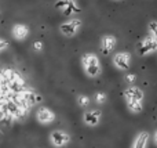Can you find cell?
Returning <instances> with one entry per match:
<instances>
[{
  "instance_id": "6da1fadb",
  "label": "cell",
  "mask_w": 157,
  "mask_h": 148,
  "mask_svg": "<svg viewBox=\"0 0 157 148\" xmlns=\"http://www.w3.org/2000/svg\"><path fill=\"white\" fill-rule=\"evenodd\" d=\"M81 64H83L84 72L87 76L90 78H97L102 72V66H101V61L94 53H86L81 57Z\"/></svg>"
},
{
  "instance_id": "7a4b0ae2",
  "label": "cell",
  "mask_w": 157,
  "mask_h": 148,
  "mask_svg": "<svg viewBox=\"0 0 157 148\" xmlns=\"http://www.w3.org/2000/svg\"><path fill=\"white\" fill-rule=\"evenodd\" d=\"M80 28H81V19L72 18V19H69V21L63 22V24L59 26V30L63 36H66V38H73V36H76L78 33Z\"/></svg>"
},
{
  "instance_id": "3957f363",
  "label": "cell",
  "mask_w": 157,
  "mask_h": 148,
  "mask_svg": "<svg viewBox=\"0 0 157 148\" xmlns=\"http://www.w3.org/2000/svg\"><path fill=\"white\" fill-rule=\"evenodd\" d=\"M136 49H138L139 54H141L142 57H145V55H149V54H152V53L157 51V43L155 42V39H153L152 36L147 35L139 42Z\"/></svg>"
},
{
  "instance_id": "277c9868",
  "label": "cell",
  "mask_w": 157,
  "mask_h": 148,
  "mask_svg": "<svg viewBox=\"0 0 157 148\" xmlns=\"http://www.w3.org/2000/svg\"><path fill=\"white\" fill-rule=\"evenodd\" d=\"M55 8L62 11L63 15L77 14V13H80V10H81L76 3V0H58V2L55 3Z\"/></svg>"
},
{
  "instance_id": "5b68a950",
  "label": "cell",
  "mask_w": 157,
  "mask_h": 148,
  "mask_svg": "<svg viewBox=\"0 0 157 148\" xmlns=\"http://www.w3.org/2000/svg\"><path fill=\"white\" fill-rule=\"evenodd\" d=\"M113 64L120 71H127L131 65V54L127 51H119L113 55Z\"/></svg>"
},
{
  "instance_id": "8992f818",
  "label": "cell",
  "mask_w": 157,
  "mask_h": 148,
  "mask_svg": "<svg viewBox=\"0 0 157 148\" xmlns=\"http://www.w3.org/2000/svg\"><path fill=\"white\" fill-rule=\"evenodd\" d=\"M50 141H51V144L54 147L61 148V147H65L66 144L71 143V136L66 132H63V130H54V132L50 134Z\"/></svg>"
},
{
  "instance_id": "52a82bcc",
  "label": "cell",
  "mask_w": 157,
  "mask_h": 148,
  "mask_svg": "<svg viewBox=\"0 0 157 148\" xmlns=\"http://www.w3.org/2000/svg\"><path fill=\"white\" fill-rule=\"evenodd\" d=\"M36 119H37L39 123L41 125H48V123H52L55 121V114L52 110L47 107H40L36 112Z\"/></svg>"
},
{
  "instance_id": "ba28073f",
  "label": "cell",
  "mask_w": 157,
  "mask_h": 148,
  "mask_svg": "<svg viewBox=\"0 0 157 148\" xmlns=\"http://www.w3.org/2000/svg\"><path fill=\"white\" fill-rule=\"evenodd\" d=\"M101 119H102V112L99 110H91L87 111L86 114L83 115V121L87 126H98L101 123Z\"/></svg>"
},
{
  "instance_id": "9c48e42d",
  "label": "cell",
  "mask_w": 157,
  "mask_h": 148,
  "mask_svg": "<svg viewBox=\"0 0 157 148\" xmlns=\"http://www.w3.org/2000/svg\"><path fill=\"white\" fill-rule=\"evenodd\" d=\"M116 44H117V39L113 35H105L101 39V53L105 55H109L116 47Z\"/></svg>"
},
{
  "instance_id": "30bf717a",
  "label": "cell",
  "mask_w": 157,
  "mask_h": 148,
  "mask_svg": "<svg viewBox=\"0 0 157 148\" xmlns=\"http://www.w3.org/2000/svg\"><path fill=\"white\" fill-rule=\"evenodd\" d=\"M124 98L125 101H144L145 94L142 89L136 87V86H130L124 90Z\"/></svg>"
},
{
  "instance_id": "8fae6325",
  "label": "cell",
  "mask_w": 157,
  "mask_h": 148,
  "mask_svg": "<svg viewBox=\"0 0 157 148\" xmlns=\"http://www.w3.org/2000/svg\"><path fill=\"white\" fill-rule=\"evenodd\" d=\"M18 94H21V96L24 97V98L26 100V101L29 102L30 105H36V104H40V102H43V97H41L39 93H36L35 90H32V89L24 87Z\"/></svg>"
},
{
  "instance_id": "7c38bea8",
  "label": "cell",
  "mask_w": 157,
  "mask_h": 148,
  "mask_svg": "<svg viewBox=\"0 0 157 148\" xmlns=\"http://www.w3.org/2000/svg\"><path fill=\"white\" fill-rule=\"evenodd\" d=\"M11 33H13V38L17 39V40H24V39L28 38L29 35V28L25 24H15L11 29Z\"/></svg>"
},
{
  "instance_id": "4fadbf2b",
  "label": "cell",
  "mask_w": 157,
  "mask_h": 148,
  "mask_svg": "<svg viewBox=\"0 0 157 148\" xmlns=\"http://www.w3.org/2000/svg\"><path fill=\"white\" fill-rule=\"evenodd\" d=\"M147 143H149V133L147 132H139L135 136L132 141V146L131 148H146Z\"/></svg>"
},
{
  "instance_id": "5bb4252c",
  "label": "cell",
  "mask_w": 157,
  "mask_h": 148,
  "mask_svg": "<svg viewBox=\"0 0 157 148\" xmlns=\"http://www.w3.org/2000/svg\"><path fill=\"white\" fill-rule=\"evenodd\" d=\"M125 102H127V108L130 112L141 114L144 111V102L142 101H125Z\"/></svg>"
},
{
  "instance_id": "9a60e30c",
  "label": "cell",
  "mask_w": 157,
  "mask_h": 148,
  "mask_svg": "<svg viewBox=\"0 0 157 148\" xmlns=\"http://www.w3.org/2000/svg\"><path fill=\"white\" fill-rule=\"evenodd\" d=\"M147 29H149V35L155 39V42L157 43V21H150L147 25Z\"/></svg>"
},
{
  "instance_id": "2e32d148",
  "label": "cell",
  "mask_w": 157,
  "mask_h": 148,
  "mask_svg": "<svg viewBox=\"0 0 157 148\" xmlns=\"http://www.w3.org/2000/svg\"><path fill=\"white\" fill-rule=\"evenodd\" d=\"M90 102H91L90 97H87V96H78V97H77V104H78V107L87 108V107L90 105Z\"/></svg>"
},
{
  "instance_id": "e0dca14e",
  "label": "cell",
  "mask_w": 157,
  "mask_h": 148,
  "mask_svg": "<svg viewBox=\"0 0 157 148\" xmlns=\"http://www.w3.org/2000/svg\"><path fill=\"white\" fill-rule=\"evenodd\" d=\"M95 101H97L98 104H103V102L106 101V94L103 93V91H98V93L95 94Z\"/></svg>"
},
{
  "instance_id": "ac0fdd59",
  "label": "cell",
  "mask_w": 157,
  "mask_h": 148,
  "mask_svg": "<svg viewBox=\"0 0 157 148\" xmlns=\"http://www.w3.org/2000/svg\"><path fill=\"white\" fill-rule=\"evenodd\" d=\"M124 79H125V82H127V83H130V85H131V83H134V82H135V79H136V75H135V74H127V75H125V78H124Z\"/></svg>"
},
{
  "instance_id": "d6986e66",
  "label": "cell",
  "mask_w": 157,
  "mask_h": 148,
  "mask_svg": "<svg viewBox=\"0 0 157 148\" xmlns=\"http://www.w3.org/2000/svg\"><path fill=\"white\" fill-rule=\"evenodd\" d=\"M8 44H10V43H8L6 39H2V38H0V51H3V50L7 49Z\"/></svg>"
},
{
  "instance_id": "ffe728a7",
  "label": "cell",
  "mask_w": 157,
  "mask_h": 148,
  "mask_svg": "<svg viewBox=\"0 0 157 148\" xmlns=\"http://www.w3.org/2000/svg\"><path fill=\"white\" fill-rule=\"evenodd\" d=\"M33 49H35V51H41L43 50V43L41 42H35L33 43Z\"/></svg>"
},
{
  "instance_id": "44dd1931",
  "label": "cell",
  "mask_w": 157,
  "mask_h": 148,
  "mask_svg": "<svg viewBox=\"0 0 157 148\" xmlns=\"http://www.w3.org/2000/svg\"><path fill=\"white\" fill-rule=\"evenodd\" d=\"M153 143H155L156 146H157V130L155 132V134H153Z\"/></svg>"
},
{
  "instance_id": "7402d4cb",
  "label": "cell",
  "mask_w": 157,
  "mask_h": 148,
  "mask_svg": "<svg viewBox=\"0 0 157 148\" xmlns=\"http://www.w3.org/2000/svg\"><path fill=\"white\" fill-rule=\"evenodd\" d=\"M2 96H3V90H2V86H0V98H2Z\"/></svg>"
}]
</instances>
